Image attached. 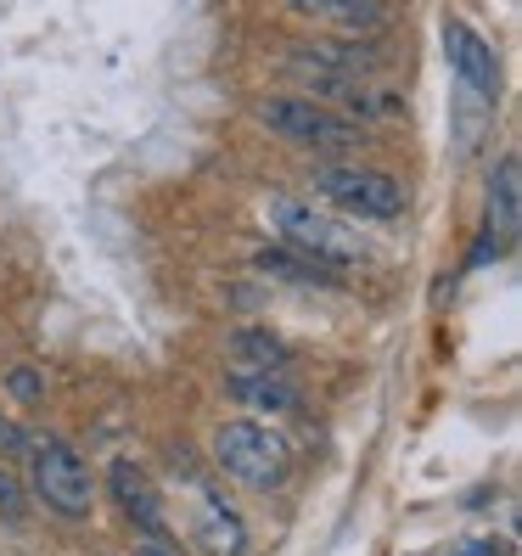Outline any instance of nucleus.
Segmentation results:
<instances>
[{"label":"nucleus","instance_id":"f257e3e1","mask_svg":"<svg viewBox=\"0 0 522 556\" xmlns=\"http://www.w3.org/2000/svg\"><path fill=\"white\" fill-rule=\"evenodd\" d=\"M175 489H180V511H186V540L198 556H253V534H247V517L231 506L225 483L198 462V455H175L169 467Z\"/></svg>","mask_w":522,"mask_h":556},{"label":"nucleus","instance_id":"f03ea898","mask_svg":"<svg viewBox=\"0 0 522 556\" xmlns=\"http://www.w3.org/2000/svg\"><path fill=\"white\" fill-rule=\"evenodd\" d=\"M23 478H28V495H35L51 517L62 522H85L96 511V472L79 455L74 439H62L51 428H28V450H23Z\"/></svg>","mask_w":522,"mask_h":556},{"label":"nucleus","instance_id":"7ed1b4c3","mask_svg":"<svg viewBox=\"0 0 522 556\" xmlns=\"http://www.w3.org/2000/svg\"><path fill=\"white\" fill-rule=\"evenodd\" d=\"M265 219H270V231L287 242V248H298L309 258H320L326 270H354V265H366L371 258V242L360 237V225L332 214L326 203L315 198H292V191H276V198L265 203Z\"/></svg>","mask_w":522,"mask_h":556},{"label":"nucleus","instance_id":"20e7f679","mask_svg":"<svg viewBox=\"0 0 522 556\" xmlns=\"http://www.w3.org/2000/svg\"><path fill=\"white\" fill-rule=\"evenodd\" d=\"M309 191L315 203H326L343 219H371V225H387L410 208V191L399 175L377 169V163H360V157H315L309 163Z\"/></svg>","mask_w":522,"mask_h":556},{"label":"nucleus","instance_id":"39448f33","mask_svg":"<svg viewBox=\"0 0 522 556\" xmlns=\"http://www.w3.org/2000/svg\"><path fill=\"white\" fill-rule=\"evenodd\" d=\"M258 124H265L281 147L309 152V157H354L371 141L366 124H354L338 108L315 102V96H298V90H270L265 102H258Z\"/></svg>","mask_w":522,"mask_h":556},{"label":"nucleus","instance_id":"423d86ee","mask_svg":"<svg viewBox=\"0 0 522 556\" xmlns=\"http://www.w3.org/2000/svg\"><path fill=\"white\" fill-rule=\"evenodd\" d=\"M208 467L214 478H231L242 489H253V495H276V489H287L292 478V444L265 428V421H219L214 439H208Z\"/></svg>","mask_w":522,"mask_h":556},{"label":"nucleus","instance_id":"0eeeda50","mask_svg":"<svg viewBox=\"0 0 522 556\" xmlns=\"http://www.w3.org/2000/svg\"><path fill=\"white\" fill-rule=\"evenodd\" d=\"M444 56H449V68L455 79H461L478 102H495L500 96V62H495V46H488L472 23L461 17H449L444 23Z\"/></svg>","mask_w":522,"mask_h":556},{"label":"nucleus","instance_id":"6e6552de","mask_svg":"<svg viewBox=\"0 0 522 556\" xmlns=\"http://www.w3.org/2000/svg\"><path fill=\"white\" fill-rule=\"evenodd\" d=\"M225 400H237L242 410L253 416H298L304 410V388L292 382V371H247V366H231L219 377Z\"/></svg>","mask_w":522,"mask_h":556},{"label":"nucleus","instance_id":"1a4fd4ad","mask_svg":"<svg viewBox=\"0 0 522 556\" xmlns=\"http://www.w3.org/2000/svg\"><path fill=\"white\" fill-rule=\"evenodd\" d=\"M292 17L315 23L320 35H348V40H377L387 28V0H281Z\"/></svg>","mask_w":522,"mask_h":556},{"label":"nucleus","instance_id":"9d476101","mask_svg":"<svg viewBox=\"0 0 522 556\" xmlns=\"http://www.w3.org/2000/svg\"><path fill=\"white\" fill-rule=\"evenodd\" d=\"M107 495L129 517V529H136V534H163V529H169V511H163L157 483L141 472V462H129V455H118V462L107 467Z\"/></svg>","mask_w":522,"mask_h":556},{"label":"nucleus","instance_id":"9b49d317","mask_svg":"<svg viewBox=\"0 0 522 556\" xmlns=\"http://www.w3.org/2000/svg\"><path fill=\"white\" fill-rule=\"evenodd\" d=\"M522 163H517V152H506L495 169H488V214H483V231L488 237H500L506 248L517 242V231H522Z\"/></svg>","mask_w":522,"mask_h":556},{"label":"nucleus","instance_id":"f8f14e48","mask_svg":"<svg viewBox=\"0 0 522 556\" xmlns=\"http://www.w3.org/2000/svg\"><path fill=\"white\" fill-rule=\"evenodd\" d=\"M253 270L270 276V281H287V287H343L338 270H326L320 258H309V253H298V248H287V242L258 248V253H253Z\"/></svg>","mask_w":522,"mask_h":556},{"label":"nucleus","instance_id":"ddd939ff","mask_svg":"<svg viewBox=\"0 0 522 556\" xmlns=\"http://www.w3.org/2000/svg\"><path fill=\"white\" fill-rule=\"evenodd\" d=\"M225 354H231V366H247V371H292V359H298L292 343L276 338L270 326H237Z\"/></svg>","mask_w":522,"mask_h":556},{"label":"nucleus","instance_id":"4468645a","mask_svg":"<svg viewBox=\"0 0 522 556\" xmlns=\"http://www.w3.org/2000/svg\"><path fill=\"white\" fill-rule=\"evenodd\" d=\"M7 388H12L23 405H40V400H46V377H40L35 366H12V371H7Z\"/></svg>","mask_w":522,"mask_h":556},{"label":"nucleus","instance_id":"2eb2a0df","mask_svg":"<svg viewBox=\"0 0 522 556\" xmlns=\"http://www.w3.org/2000/svg\"><path fill=\"white\" fill-rule=\"evenodd\" d=\"M129 556H186V551H180V534L175 529H163V534H136Z\"/></svg>","mask_w":522,"mask_h":556},{"label":"nucleus","instance_id":"dca6fc26","mask_svg":"<svg viewBox=\"0 0 522 556\" xmlns=\"http://www.w3.org/2000/svg\"><path fill=\"white\" fill-rule=\"evenodd\" d=\"M23 450H28V428L23 421H12V416H0V462H23Z\"/></svg>","mask_w":522,"mask_h":556}]
</instances>
